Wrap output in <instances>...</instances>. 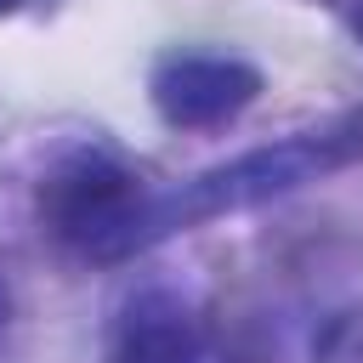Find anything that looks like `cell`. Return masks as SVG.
Returning a JSON list of instances; mask_svg holds the SVG:
<instances>
[{"label":"cell","mask_w":363,"mask_h":363,"mask_svg":"<svg viewBox=\"0 0 363 363\" xmlns=\"http://www.w3.org/2000/svg\"><path fill=\"white\" fill-rule=\"evenodd\" d=\"M363 159V113H346L323 130H301V136H284L272 147H255L233 164H216L182 187H164L153 193L147 187V204L136 216V250L170 238L176 227H193V221H210V216H227V210H250L261 199H278V193H295L340 164Z\"/></svg>","instance_id":"1"},{"label":"cell","mask_w":363,"mask_h":363,"mask_svg":"<svg viewBox=\"0 0 363 363\" xmlns=\"http://www.w3.org/2000/svg\"><path fill=\"white\" fill-rule=\"evenodd\" d=\"M147 204V187L136 170H125L119 159L108 153H68L45 182H40V216L45 227L91 255V261H119V255H136V216Z\"/></svg>","instance_id":"2"},{"label":"cell","mask_w":363,"mask_h":363,"mask_svg":"<svg viewBox=\"0 0 363 363\" xmlns=\"http://www.w3.org/2000/svg\"><path fill=\"white\" fill-rule=\"evenodd\" d=\"M255 91H261V74L250 62L216 57V51H182L153 68V108L187 130H204V125L244 113L255 102Z\"/></svg>","instance_id":"3"},{"label":"cell","mask_w":363,"mask_h":363,"mask_svg":"<svg viewBox=\"0 0 363 363\" xmlns=\"http://www.w3.org/2000/svg\"><path fill=\"white\" fill-rule=\"evenodd\" d=\"M108 363H204V340H199L187 301H176L164 289L136 295L113 329Z\"/></svg>","instance_id":"4"},{"label":"cell","mask_w":363,"mask_h":363,"mask_svg":"<svg viewBox=\"0 0 363 363\" xmlns=\"http://www.w3.org/2000/svg\"><path fill=\"white\" fill-rule=\"evenodd\" d=\"M6 312H11V306H6V289H0V329H6Z\"/></svg>","instance_id":"5"},{"label":"cell","mask_w":363,"mask_h":363,"mask_svg":"<svg viewBox=\"0 0 363 363\" xmlns=\"http://www.w3.org/2000/svg\"><path fill=\"white\" fill-rule=\"evenodd\" d=\"M11 6H17V0H0V17H6V11H11Z\"/></svg>","instance_id":"6"}]
</instances>
